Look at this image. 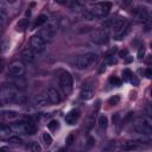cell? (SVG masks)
<instances>
[{"instance_id":"obj_18","label":"cell","mask_w":152,"mask_h":152,"mask_svg":"<svg viewBox=\"0 0 152 152\" xmlns=\"http://www.w3.org/2000/svg\"><path fill=\"white\" fill-rule=\"evenodd\" d=\"M49 102H48V99L44 96V95H37L34 99H33V104L37 106V107H44L46 106Z\"/></svg>"},{"instance_id":"obj_22","label":"cell","mask_w":152,"mask_h":152,"mask_svg":"<svg viewBox=\"0 0 152 152\" xmlns=\"http://www.w3.org/2000/svg\"><path fill=\"white\" fill-rule=\"evenodd\" d=\"M2 114H4V116L6 119H10V120H14V119H17L19 116V114L17 112H13V110H10V112L7 110V112H4Z\"/></svg>"},{"instance_id":"obj_11","label":"cell","mask_w":152,"mask_h":152,"mask_svg":"<svg viewBox=\"0 0 152 152\" xmlns=\"http://www.w3.org/2000/svg\"><path fill=\"white\" fill-rule=\"evenodd\" d=\"M90 38L96 44H104V43L108 42V33L104 30H99V31L93 32L91 36H90Z\"/></svg>"},{"instance_id":"obj_24","label":"cell","mask_w":152,"mask_h":152,"mask_svg":"<svg viewBox=\"0 0 152 152\" xmlns=\"http://www.w3.org/2000/svg\"><path fill=\"white\" fill-rule=\"evenodd\" d=\"M8 142L11 145H20L23 142V140H21V138H19V135H14V137L8 138Z\"/></svg>"},{"instance_id":"obj_29","label":"cell","mask_w":152,"mask_h":152,"mask_svg":"<svg viewBox=\"0 0 152 152\" xmlns=\"http://www.w3.org/2000/svg\"><path fill=\"white\" fill-rule=\"evenodd\" d=\"M119 101H120V97H119L118 95H116V96H113V97L109 99V103H110V104H116Z\"/></svg>"},{"instance_id":"obj_7","label":"cell","mask_w":152,"mask_h":152,"mask_svg":"<svg viewBox=\"0 0 152 152\" xmlns=\"http://www.w3.org/2000/svg\"><path fill=\"white\" fill-rule=\"evenodd\" d=\"M55 34H56V26L52 25V24H48V25H45V26L39 31V34H38V36H39L45 43H48V42H51V40L53 39Z\"/></svg>"},{"instance_id":"obj_4","label":"cell","mask_w":152,"mask_h":152,"mask_svg":"<svg viewBox=\"0 0 152 152\" xmlns=\"http://www.w3.org/2000/svg\"><path fill=\"white\" fill-rule=\"evenodd\" d=\"M97 59V56L96 53L94 52H87V53H83L81 56H78L75 61V66L77 69H87L89 68L90 65H93Z\"/></svg>"},{"instance_id":"obj_23","label":"cell","mask_w":152,"mask_h":152,"mask_svg":"<svg viewBox=\"0 0 152 152\" xmlns=\"http://www.w3.org/2000/svg\"><path fill=\"white\" fill-rule=\"evenodd\" d=\"M99 126H100V128H102V129H104L107 126H108V119H107V116H104V115H101L100 118H99Z\"/></svg>"},{"instance_id":"obj_35","label":"cell","mask_w":152,"mask_h":152,"mask_svg":"<svg viewBox=\"0 0 152 152\" xmlns=\"http://www.w3.org/2000/svg\"><path fill=\"white\" fill-rule=\"evenodd\" d=\"M0 152H8V150H7L6 147H1V148H0Z\"/></svg>"},{"instance_id":"obj_2","label":"cell","mask_w":152,"mask_h":152,"mask_svg":"<svg viewBox=\"0 0 152 152\" xmlns=\"http://www.w3.org/2000/svg\"><path fill=\"white\" fill-rule=\"evenodd\" d=\"M112 7L110 2H100V4H95L91 5L89 7V10L86 11L84 15L89 19H95V18H102L106 14H108L109 10Z\"/></svg>"},{"instance_id":"obj_8","label":"cell","mask_w":152,"mask_h":152,"mask_svg":"<svg viewBox=\"0 0 152 152\" xmlns=\"http://www.w3.org/2000/svg\"><path fill=\"white\" fill-rule=\"evenodd\" d=\"M26 66L21 61H14L8 66V74L11 76H24Z\"/></svg>"},{"instance_id":"obj_3","label":"cell","mask_w":152,"mask_h":152,"mask_svg":"<svg viewBox=\"0 0 152 152\" xmlns=\"http://www.w3.org/2000/svg\"><path fill=\"white\" fill-rule=\"evenodd\" d=\"M132 128L134 132L140 134H150L152 129V120L148 116H140L137 118L132 122Z\"/></svg>"},{"instance_id":"obj_16","label":"cell","mask_w":152,"mask_h":152,"mask_svg":"<svg viewBox=\"0 0 152 152\" xmlns=\"http://www.w3.org/2000/svg\"><path fill=\"white\" fill-rule=\"evenodd\" d=\"M12 132L13 131H12L11 126L0 122V139H8L11 137Z\"/></svg>"},{"instance_id":"obj_14","label":"cell","mask_w":152,"mask_h":152,"mask_svg":"<svg viewBox=\"0 0 152 152\" xmlns=\"http://www.w3.org/2000/svg\"><path fill=\"white\" fill-rule=\"evenodd\" d=\"M142 147H144V144H142V141H140V140L126 141V142L122 145V150H125V151H138V150H141Z\"/></svg>"},{"instance_id":"obj_5","label":"cell","mask_w":152,"mask_h":152,"mask_svg":"<svg viewBox=\"0 0 152 152\" xmlns=\"http://www.w3.org/2000/svg\"><path fill=\"white\" fill-rule=\"evenodd\" d=\"M11 128L13 132L18 133V134H25V135H31L33 133H36V126L31 122V121H19L15 124L11 125Z\"/></svg>"},{"instance_id":"obj_13","label":"cell","mask_w":152,"mask_h":152,"mask_svg":"<svg viewBox=\"0 0 152 152\" xmlns=\"http://www.w3.org/2000/svg\"><path fill=\"white\" fill-rule=\"evenodd\" d=\"M94 84L93 83H86L83 87H82V90H81V99L82 100H89L93 97L94 95Z\"/></svg>"},{"instance_id":"obj_34","label":"cell","mask_w":152,"mask_h":152,"mask_svg":"<svg viewBox=\"0 0 152 152\" xmlns=\"http://www.w3.org/2000/svg\"><path fill=\"white\" fill-rule=\"evenodd\" d=\"M125 55H127V50H124V51L120 52V57H122V56H125Z\"/></svg>"},{"instance_id":"obj_6","label":"cell","mask_w":152,"mask_h":152,"mask_svg":"<svg viewBox=\"0 0 152 152\" xmlns=\"http://www.w3.org/2000/svg\"><path fill=\"white\" fill-rule=\"evenodd\" d=\"M72 86H74V81H72L71 74L68 71H62L59 75V87H61L62 91L64 93V95L71 94Z\"/></svg>"},{"instance_id":"obj_1","label":"cell","mask_w":152,"mask_h":152,"mask_svg":"<svg viewBox=\"0 0 152 152\" xmlns=\"http://www.w3.org/2000/svg\"><path fill=\"white\" fill-rule=\"evenodd\" d=\"M0 101H2L5 103H8V102L24 103L25 97H24V95L20 94V91H18L12 86H5L0 89Z\"/></svg>"},{"instance_id":"obj_28","label":"cell","mask_w":152,"mask_h":152,"mask_svg":"<svg viewBox=\"0 0 152 152\" xmlns=\"http://www.w3.org/2000/svg\"><path fill=\"white\" fill-rule=\"evenodd\" d=\"M48 127H49L51 131H55V129L58 127V122L55 121V120H52V121H50V122L48 124Z\"/></svg>"},{"instance_id":"obj_31","label":"cell","mask_w":152,"mask_h":152,"mask_svg":"<svg viewBox=\"0 0 152 152\" xmlns=\"http://www.w3.org/2000/svg\"><path fill=\"white\" fill-rule=\"evenodd\" d=\"M142 55H144V46H141V48L139 49V52H138V57H139V58H141V57H142Z\"/></svg>"},{"instance_id":"obj_17","label":"cell","mask_w":152,"mask_h":152,"mask_svg":"<svg viewBox=\"0 0 152 152\" xmlns=\"http://www.w3.org/2000/svg\"><path fill=\"white\" fill-rule=\"evenodd\" d=\"M21 58L24 59V61H26V62H33L34 61V53H33V51L31 50V49H25V50H23V52H21Z\"/></svg>"},{"instance_id":"obj_26","label":"cell","mask_w":152,"mask_h":152,"mask_svg":"<svg viewBox=\"0 0 152 152\" xmlns=\"http://www.w3.org/2000/svg\"><path fill=\"white\" fill-rule=\"evenodd\" d=\"M122 76H124V80L125 81H131L133 80V75H132V71L129 69H125L122 71Z\"/></svg>"},{"instance_id":"obj_15","label":"cell","mask_w":152,"mask_h":152,"mask_svg":"<svg viewBox=\"0 0 152 152\" xmlns=\"http://www.w3.org/2000/svg\"><path fill=\"white\" fill-rule=\"evenodd\" d=\"M78 118H80V109L74 108V109H71V110H69L66 113V115H65V122L68 125H74V124H76V121L78 120Z\"/></svg>"},{"instance_id":"obj_32","label":"cell","mask_w":152,"mask_h":152,"mask_svg":"<svg viewBox=\"0 0 152 152\" xmlns=\"http://www.w3.org/2000/svg\"><path fill=\"white\" fill-rule=\"evenodd\" d=\"M151 74H152V71H151V68H147L146 69V71H145V75H146V77H151Z\"/></svg>"},{"instance_id":"obj_30","label":"cell","mask_w":152,"mask_h":152,"mask_svg":"<svg viewBox=\"0 0 152 152\" xmlns=\"http://www.w3.org/2000/svg\"><path fill=\"white\" fill-rule=\"evenodd\" d=\"M72 139H74V135H72V134H70V135L66 138V144H68V145H70V144L72 142Z\"/></svg>"},{"instance_id":"obj_12","label":"cell","mask_w":152,"mask_h":152,"mask_svg":"<svg viewBox=\"0 0 152 152\" xmlns=\"http://www.w3.org/2000/svg\"><path fill=\"white\" fill-rule=\"evenodd\" d=\"M45 97L48 99V102H49V103H52V104L59 103V102L62 101V97H61V95H59V91H58L56 88H49L48 91H46Z\"/></svg>"},{"instance_id":"obj_27","label":"cell","mask_w":152,"mask_h":152,"mask_svg":"<svg viewBox=\"0 0 152 152\" xmlns=\"http://www.w3.org/2000/svg\"><path fill=\"white\" fill-rule=\"evenodd\" d=\"M109 83L113 84V86H116V87H118V86L121 84V81H120L118 77H115V76H110V77H109Z\"/></svg>"},{"instance_id":"obj_19","label":"cell","mask_w":152,"mask_h":152,"mask_svg":"<svg viewBox=\"0 0 152 152\" xmlns=\"http://www.w3.org/2000/svg\"><path fill=\"white\" fill-rule=\"evenodd\" d=\"M48 21V15H45V14H40L37 19H36V21L33 23V28H37V27H40L42 25H44L45 23Z\"/></svg>"},{"instance_id":"obj_21","label":"cell","mask_w":152,"mask_h":152,"mask_svg":"<svg viewBox=\"0 0 152 152\" xmlns=\"http://www.w3.org/2000/svg\"><path fill=\"white\" fill-rule=\"evenodd\" d=\"M27 24H28V20L26 18H23L21 20H19V23L17 24V30L18 31H23L27 27Z\"/></svg>"},{"instance_id":"obj_10","label":"cell","mask_w":152,"mask_h":152,"mask_svg":"<svg viewBox=\"0 0 152 152\" xmlns=\"http://www.w3.org/2000/svg\"><path fill=\"white\" fill-rule=\"evenodd\" d=\"M10 83L18 91H24L27 88V82H26V80H25L24 76H11Z\"/></svg>"},{"instance_id":"obj_33","label":"cell","mask_w":152,"mask_h":152,"mask_svg":"<svg viewBox=\"0 0 152 152\" xmlns=\"http://www.w3.org/2000/svg\"><path fill=\"white\" fill-rule=\"evenodd\" d=\"M4 21H5V15L2 13H0V25H2Z\"/></svg>"},{"instance_id":"obj_9","label":"cell","mask_w":152,"mask_h":152,"mask_svg":"<svg viewBox=\"0 0 152 152\" xmlns=\"http://www.w3.org/2000/svg\"><path fill=\"white\" fill-rule=\"evenodd\" d=\"M30 45H31V50H32V51H36V52H38V53L45 51V49H46V43H45L38 34L31 37V39H30Z\"/></svg>"},{"instance_id":"obj_25","label":"cell","mask_w":152,"mask_h":152,"mask_svg":"<svg viewBox=\"0 0 152 152\" xmlns=\"http://www.w3.org/2000/svg\"><path fill=\"white\" fill-rule=\"evenodd\" d=\"M43 140H44V144H45L46 147L50 146V145L52 144V138H51V135H50L48 132L43 133Z\"/></svg>"},{"instance_id":"obj_20","label":"cell","mask_w":152,"mask_h":152,"mask_svg":"<svg viewBox=\"0 0 152 152\" xmlns=\"http://www.w3.org/2000/svg\"><path fill=\"white\" fill-rule=\"evenodd\" d=\"M27 150H30L31 152H42V146L38 141H31L27 145Z\"/></svg>"}]
</instances>
